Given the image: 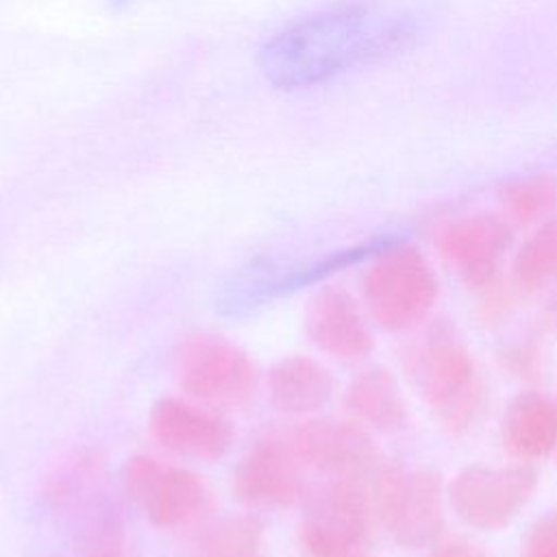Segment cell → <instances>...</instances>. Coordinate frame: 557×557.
Listing matches in <instances>:
<instances>
[{
	"instance_id": "1",
	"label": "cell",
	"mask_w": 557,
	"mask_h": 557,
	"mask_svg": "<svg viewBox=\"0 0 557 557\" xmlns=\"http://www.w3.org/2000/svg\"><path fill=\"white\" fill-rule=\"evenodd\" d=\"M418 28L398 0H331L268 37L257 67L276 89H307L398 54Z\"/></svg>"
},
{
	"instance_id": "2",
	"label": "cell",
	"mask_w": 557,
	"mask_h": 557,
	"mask_svg": "<svg viewBox=\"0 0 557 557\" xmlns=\"http://www.w3.org/2000/svg\"><path fill=\"white\" fill-rule=\"evenodd\" d=\"M400 366L435 424L455 440L474 433L490 411L487 376L448 318L426 322L400 350Z\"/></svg>"
},
{
	"instance_id": "3",
	"label": "cell",
	"mask_w": 557,
	"mask_h": 557,
	"mask_svg": "<svg viewBox=\"0 0 557 557\" xmlns=\"http://www.w3.org/2000/svg\"><path fill=\"white\" fill-rule=\"evenodd\" d=\"M376 524L407 550L431 548L446 527V483L435 468L381 457L363 476Z\"/></svg>"
},
{
	"instance_id": "4",
	"label": "cell",
	"mask_w": 557,
	"mask_h": 557,
	"mask_svg": "<svg viewBox=\"0 0 557 557\" xmlns=\"http://www.w3.org/2000/svg\"><path fill=\"white\" fill-rule=\"evenodd\" d=\"M359 289L372 324L394 335L422 329L440 298L429 257L409 242L383 246L366 265Z\"/></svg>"
},
{
	"instance_id": "5",
	"label": "cell",
	"mask_w": 557,
	"mask_h": 557,
	"mask_svg": "<svg viewBox=\"0 0 557 557\" xmlns=\"http://www.w3.org/2000/svg\"><path fill=\"white\" fill-rule=\"evenodd\" d=\"M174 376L183 396L222 413L248 409L261 387V374L250 352L209 331L189 333L178 342Z\"/></svg>"
},
{
	"instance_id": "6",
	"label": "cell",
	"mask_w": 557,
	"mask_h": 557,
	"mask_svg": "<svg viewBox=\"0 0 557 557\" xmlns=\"http://www.w3.org/2000/svg\"><path fill=\"white\" fill-rule=\"evenodd\" d=\"M537 485V466L529 461L468 463L446 483V503L468 529L496 533L520 518Z\"/></svg>"
},
{
	"instance_id": "7",
	"label": "cell",
	"mask_w": 557,
	"mask_h": 557,
	"mask_svg": "<svg viewBox=\"0 0 557 557\" xmlns=\"http://www.w3.org/2000/svg\"><path fill=\"white\" fill-rule=\"evenodd\" d=\"M122 487L139 513L161 531L196 527L213 509V492L202 474L146 453L124 461Z\"/></svg>"
},
{
	"instance_id": "8",
	"label": "cell",
	"mask_w": 557,
	"mask_h": 557,
	"mask_svg": "<svg viewBox=\"0 0 557 557\" xmlns=\"http://www.w3.org/2000/svg\"><path fill=\"white\" fill-rule=\"evenodd\" d=\"M376 524L363 476L324 479L302 500L300 546L307 557L366 548Z\"/></svg>"
},
{
	"instance_id": "9",
	"label": "cell",
	"mask_w": 557,
	"mask_h": 557,
	"mask_svg": "<svg viewBox=\"0 0 557 557\" xmlns=\"http://www.w3.org/2000/svg\"><path fill=\"white\" fill-rule=\"evenodd\" d=\"M516 228L500 211H470L448 220L435 235L442 261L457 278L476 292L503 276V265L513 252Z\"/></svg>"
},
{
	"instance_id": "10",
	"label": "cell",
	"mask_w": 557,
	"mask_h": 557,
	"mask_svg": "<svg viewBox=\"0 0 557 557\" xmlns=\"http://www.w3.org/2000/svg\"><path fill=\"white\" fill-rule=\"evenodd\" d=\"M305 470L322 479L366 476L383 457L374 433L350 420L333 416H309L298 420L285 435Z\"/></svg>"
},
{
	"instance_id": "11",
	"label": "cell",
	"mask_w": 557,
	"mask_h": 557,
	"mask_svg": "<svg viewBox=\"0 0 557 557\" xmlns=\"http://www.w3.org/2000/svg\"><path fill=\"white\" fill-rule=\"evenodd\" d=\"M305 468L285 437L257 440L235 463L233 496L250 511H281L302 505L309 485Z\"/></svg>"
},
{
	"instance_id": "12",
	"label": "cell",
	"mask_w": 557,
	"mask_h": 557,
	"mask_svg": "<svg viewBox=\"0 0 557 557\" xmlns=\"http://www.w3.org/2000/svg\"><path fill=\"white\" fill-rule=\"evenodd\" d=\"M148 433L161 450L194 461H220L235 444L226 413L187 396L159 398L148 416Z\"/></svg>"
},
{
	"instance_id": "13",
	"label": "cell",
	"mask_w": 557,
	"mask_h": 557,
	"mask_svg": "<svg viewBox=\"0 0 557 557\" xmlns=\"http://www.w3.org/2000/svg\"><path fill=\"white\" fill-rule=\"evenodd\" d=\"M305 333L322 355L339 363H361L376 346L363 302L339 285H324L307 300Z\"/></svg>"
},
{
	"instance_id": "14",
	"label": "cell",
	"mask_w": 557,
	"mask_h": 557,
	"mask_svg": "<svg viewBox=\"0 0 557 557\" xmlns=\"http://www.w3.org/2000/svg\"><path fill=\"white\" fill-rule=\"evenodd\" d=\"M500 444L511 459L537 463L557 453V394L524 387L500 416Z\"/></svg>"
},
{
	"instance_id": "15",
	"label": "cell",
	"mask_w": 557,
	"mask_h": 557,
	"mask_svg": "<svg viewBox=\"0 0 557 557\" xmlns=\"http://www.w3.org/2000/svg\"><path fill=\"white\" fill-rule=\"evenodd\" d=\"M350 420L374 435H394L409 424V403L398 376L385 366L361 368L342 392Z\"/></svg>"
},
{
	"instance_id": "16",
	"label": "cell",
	"mask_w": 557,
	"mask_h": 557,
	"mask_svg": "<svg viewBox=\"0 0 557 557\" xmlns=\"http://www.w3.org/2000/svg\"><path fill=\"white\" fill-rule=\"evenodd\" d=\"M270 405L292 418H309L331 405L337 383L333 372L311 355H287L278 359L268 376Z\"/></svg>"
},
{
	"instance_id": "17",
	"label": "cell",
	"mask_w": 557,
	"mask_h": 557,
	"mask_svg": "<svg viewBox=\"0 0 557 557\" xmlns=\"http://www.w3.org/2000/svg\"><path fill=\"white\" fill-rule=\"evenodd\" d=\"M507 276L520 294L557 287V215L531 228L511 252Z\"/></svg>"
},
{
	"instance_id": "18",
	"label": "cell",
	"mask_w": 557,
	"mask_h": 557,
	"mask_svg": "<svg viewBox=\"0 0 557 557\" xmlns=\"http://www.w3.org/2000/svg\"><path fill=\"white\" fill-rule=\"evenodd\" d=\"M200 557H268V531L257 511L228 513L209 522L198 540Z\"/></svg>"
},
{
	"instance_id": "19",
	"label": "cell",
	"mask_w": 557,
	"mask_h": 557,
	"mask_svg": "<svg viewBox=\"0 0 557 557\" xmlns=\"http://www.w3.org/2000/svg\"><path fill=\"white\" fill-rule=\"evenodd\" d=\"M498 211L513 228H533L557 215V176L548 172L507 181L498 189Z\"/></svg>"
},
{
	"instance_id": "20",
	"label": "cell",
	"mask_w": 557,
	"mask_h": 557,
	"mask_svg": "<svg viewBox=\"0 0 557 557\" xmlns=\"http://www.w3.org/2000/svg\"><path fill=\"white\" fill-rule=\"evenodd\" d=\"M496 361L507 376L529 387L542 381V374L546 372L544 348L533 337H522V339L503 344L496 350Z\"/></svg>"
},
{
	"instance_id": "21",
	"label": "cell",
	"mask_w": 557,
	"mask_h": 557,
	"mask_svg": "<svg viewBox=\"0 0 557 557\" xmlns=\"http://www.w3.org/2000/svg\"><path fill=\"white\" fill-rule=\"evenodd\" d=\"M476 296V318L485 326H500L516 311V300L520 292L511 283L509 276H498L485 287L474 292Z\"/></svg>"
},
{
	"instance_id": "22",
	"label": "cell",
	"mask_w": 557,
	"mask_h": 557,
	"mask_svg": "<svg viewBox=\"0 0 557 557\" xmlns=\"http://www.w3.org/2000/svg\"><path fill=\"white\" fill-rule=\"evenodd\" d=\"M522 557H557V507L531 522L522 542Z\"/></svg>"
},
{
	"instance_id": "23",
	"label": "cell",
	"mask_w": 557,
	"mask_h": 557,
	"mask_svg": "<svg viewBox=\"0 0 557 557\" xmlns=\"http://www.w3.org/2000/svg\"><path fill=\"white\" fill-rule=\"evenodd\" d=\"M426 557H490L479 544L461 535H442L426 553Z\"/></svg>"
},
{
	"instance_id": "24",
	"label": "cell",
	"mask_w": 557,
	"mask_h": 557,
	"mask_svg": "<svg viewBox=\"0 0 557 557\" xmlns=\"http://www.w3.org/2000/svg\"><path fill=\"white\" fill-rule=\"evenodd\" d=\"M542 318H544V326L557 335V287L553 289L550 298L546 300Z\"/></svg>"
},
{
	"instance_id": "25",
	"label": "cell",
	"mask_w": 557,
	"mask_h": 557,
	"mask_svg": "<svg viewBox=\"0 0 557 557\" xmlns=\"http://www.w3.org/2000/svg\"><path fill=\"white\" fill-rule=\"evenodd\" d=\"M139 2H144V0H109V4H111L113 9H128V7H135V4H139Z\"/></svg>"
},
{
	"instance_id": "26",
	"label": "cell",
	"mask_w": 557,
	"mask_h": 557,
	"mask_svg": "<svg viewBox=\"0 0 557 557\" xmlns=\"http://www.w3.org/2000/svg\"><path fill=\"white\" fill-rule=\"evenodd\" d=\"M329 557H370L363 548H357V550H344V553H335V555H329Z\"/></svg>"
}]
</instances>
